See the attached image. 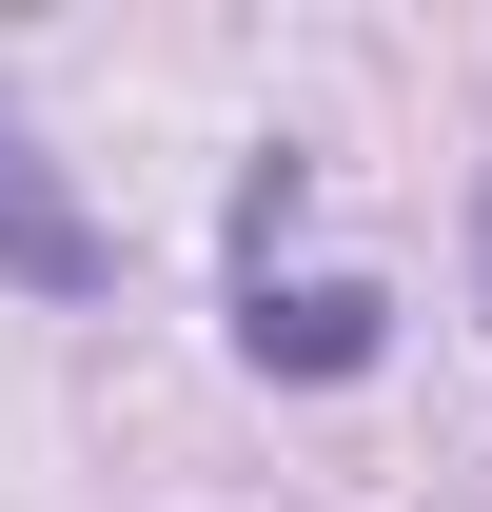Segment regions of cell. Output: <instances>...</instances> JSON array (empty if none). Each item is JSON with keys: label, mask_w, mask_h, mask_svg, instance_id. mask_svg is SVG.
Here are the masks:
<instances>
[{"label": "cell", "mask_w": 492, "mask_h": 512, "mask_svg": "<svg viewBox=\"0 0 492 512\" xmlns=\"http://www.w3.org/2000/svg\"><path fill=\"white\" fill-rule=\"evenodd\" d=\"M0 276H20V296H99V217H79V178L20 119H0Z\"/></svg>", "instance_id": "cell-1"}, {"label": "cell", "mask_w": 492, "mask_h": 512, "mask_svg": "<svg viewBox=\"0 0 492 512\" xmlns=\"http://www.w3.org/2000/svg\"><path fill=\"white\" fill-rule=\"evenodd\" d=\"M237 335H256V375H355V355H374V296H355V276H296V296H237Z\"/></svg>", "instance_id": "cell-2"}, {"label": "cell", "mask_w": 492, "mask_h": 512, "mask_svg": "<svg viewBox=\"0 0 492 512\" xmlns=\"http://www.w3.org/2000/svg\"><path fill=\"white\" fill-rule=\"evenodd\" d=\"M473 296H492V197H473Z\"/></svg>", "instance_id": "cell-3"}]
</instances>
